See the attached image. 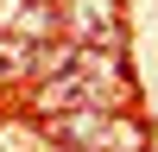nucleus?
<instances>
[{
    "instance_id": "2",
    "label": "nucleus",
    "mask_w": 158,
    "mask_h": 152,
    "mask_svg": "<svg viewBox=\"0 0 158 152\" xmlns=\"http://www.w3.org/2000/svg\"><path fill=\"white\" fill-rule=\"evenodd\" d=\"M63 19L82 44H120V25H114V0H63Z\"/></svg>"
},
{
    "instance_id": "1",
    "label": "nucleus",
    "mask_w": 158,
    "mask_h": 152,
    "mask_svg": "<svg viewBox=\"0 0 158 152\" xmlns=\"http://www.w3.org/2000/svg\"><path fill=\"white\" fill-rule=\"evenodd\" d=\"M51 139L57 146H146V133L133 120H114L108 108H63Z\"/></svg>"
}]
</instances>
